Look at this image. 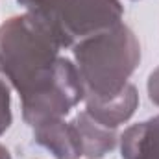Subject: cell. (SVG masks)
Segmentation results:
<instances>
[{
  "instance_id": "cell-1",
  "label": "cell",
  "mask_w": 159,
  "mask_h": 159,
  "mask_svg": "<svg viewBox=\"0 0 159 159\" xmlns=\"http://www.w3.org/2000/svg\"><path fill=\"white\" fill-rule=\"evenodd\" d=\"M61 50L52 30L32 13L11 17L0 26V76L24 98L54 78Z\"/></svg>"
},
{
  "instance_id": "cell-2",
  "label": "cell",
  "mask_w": 159,
  "mask_h": 159,
  "mask_svg": "<svg viewBox=\"0 0 159 159\" xmlns=\"http://www.w3.org/2000/svg\"><path fill=\"white\" fill-rule=\"evenodd\" d=\"M72 54L83 85V100H109L129 85L141 63V43L129 26L120 22L80 41Z\"/></svg>"
},
{
  "instance_id": "cell-3",
  "label": "cell",
  "mask_w": 159,
  "mask_h": 159,
  "mask_svg": "<svg viewBox=\"0 0 159 159\" xmlns=\"http://www.w3.org/2000/svg\"><path fill=\"white\" fill-rule=\"evenodd\" d=\"M32 15L52 30L61 48H74L80 41L120 24L124 6L120 0H43Z\"/></svg>"
},
{
  "instance_id": "cell-4",
  "label": "cell",
  "mask_w": 159,
  "mask_h": 159,
  "mask_svg": "<svg viewBox=\"0 0 159 159\" xmlns=\"http://www.w3.org/2000/svg\"><path fill=\"white\" fill-rule=\"evenodd\" d=\"M80 102H83V85L78 69L69 57H59L57 70L39 91L20 98L22 119L30 128L48 120L65 119Z\"/></svg>"
},
{
  "instance_id": "cell-5",
  "label": "cell",
  "mask_w": 159,
  "mask_h": 159,
  "mask_svg": "<svg viewBox=\"0 0 159 159\" xmlns=\"http://www.w3.org/2000/svg\"><path fill=\"white\" fill-rule=\"evenodd\" d=\"M72 122L76 139H78L80 156L85 159H102L111 154L119 144L117 129L106 128L93 119L85 109L78 113Z\"/></svg>"
},
{
  "instance_id": "cell-6",
  "label": "cell",
  "mask_w": 159,
  "mask_h": 159,
  "mask_svg": "<svg viewBox=\"0 0 159 159\" xmlns=\"http://www.w3.org/2000/svg\"><path fill=\"white\" fill-rule=\"evenodd\" d=\"M85 111L106 128L117 129L131 119L139 107V91L129 83L119 96L109 100H83Z\"/></svg>"
},
{
  "instance_id": "cell-7",
  "label": "cell",
  "mask_w": 159,
  "mask_h": 159,
  "mask_svg": "<svg viewBox=\"0 0 159 159\" xmlns=\"http://www.w3.org/2000/svg\"><path fill=\"white\" fill-rule=\"evenodd\" d=\"M34 129V143L50 152L56 159H80L78 139L72 128V122L65 119L48 120Z\"/></svg>"
},
{
  "instance_id": "cell-8",
  "label": "cell",
  "mask_w": 159,
  "mask_h": 159,
  "mask_svg": "<svg viewBox=\"0 0 159 159\" xmlns=\"http://www.w3.org/2000/svg\"><path fill=\"white\" fill-rule=\"evenodd\" d=\"M119 144L122 159H159V115L126 128Z\"/></svg>"
},
{
  "instance_id": "cell-9",
  "label": "cell",
  "mask_w": 159,
  "mask_h": 159,
  "mask_svg": "<svg viewBox=\"0 0 159 159\" xmlns=\"http://www.w3.org/2000/svg\"><path fill=\"white\" fill-rule=\"evenodd\" d=\"M13 122L11 113V96H9V87L6 81L0 80V135H4Z\"/></svg>"
},
{
  "instance_id": "cell-10",
  "label": "cell",
  "mask_w": 159,
  "mask_h": 159,
  "mask_svg": "<svg viewBox=\"0 0 159 159\" xmlns=\"http://www.w3.org/2000/svg\"><path fill=\"white\" fill-rule=\"evenodd\" d=\"M146 91H148V98H150V102L159 107V67L156 69V70H152V74L148 76Z\"/></svg>"
},
{
  "instance_id": "cell-11",
  "label": "cell",
  "mask_w": 159,
  "mask_h": 159,
  "mask_svg": "<svg viewBox=\"0 0 159 159\" xmlns=\"http://www.w3.org/2000/svg\"><path fill=\"white\" fill-rule=\"evenodd\" d=\"M0 159H11V154H9V150H7L4 144H0Z\"/></svg>"
},
{
  "instance_id": "cell-12",
  "label": "cell",
  "mask_w": 159,
  "mask_h": 159,
  "mask_svg": "<svg viewBox=\"0 0 159 159\" xmlns=\"http://www.w3.org/2000/svg\"><path fill=\"white\" fill-rule=\"evenodd\" d=\"M133 2H137V0H133Z\"/></svg>"
}]
</instances>
